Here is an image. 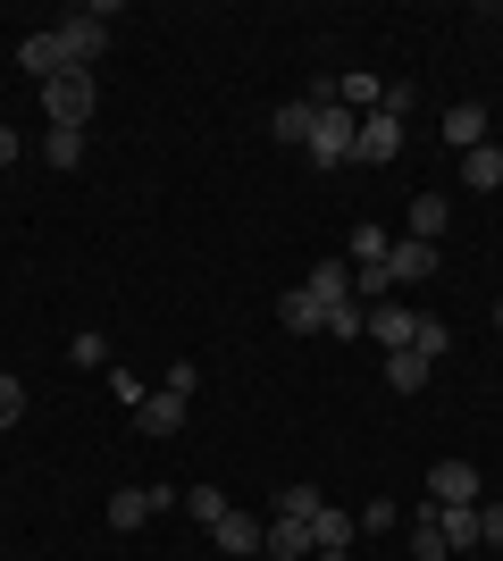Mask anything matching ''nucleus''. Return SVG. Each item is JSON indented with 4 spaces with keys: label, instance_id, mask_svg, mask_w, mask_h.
I'll return each mask as SVG.
<instances>
[{
    "label": "nucleus",
    "instance_id": "1",
    "mask_svg": "<svg viewBox=\"0 0 503 561\" xmlns=\"http://www.w3.org/2000/svg\"><path fill=\"white\" fill-rule=\"evenodd\" d=\"M93 68H68V76H50L43 84V117L50 126H76V135H84V117H93Z\"/></svg>",
    "mask_w": 503,
    "mask_h": 561
},
{
    "label": "nucleus",
    "instance_id": "2",
    "mask_svg": "<svg viewBox=\"0 0 503 561\" xmlns=\"http://www.w3.org/2000/svg\"><path fill=\"white\" fill-rule=\"evenodd\" d=\"M353 135H361V117L344 110V101H319V126H311V160H319V168H353Z\"/></svg>",
    "mask_w": 503,
    "mask_h": 561
},
{
    "label": "nucleus",
    "instance_id": "3",
    "mask_svg": "<svg viewBox=\"0 0 503 561\" xmlns=\"http://www.w3.org/2000/svg\"><path fill=\"white\" fill-rule=\"evenodd\" d=\"M110 18H118V9H68V18H59V34H68V50H76V68H93L101 50H110Z\"/></svg>",
    "mask_w": 503,
    "mask_h": 561
},
{
    "label": "nucleus",
    "instance_id": "4",
    "mask_svg": "<svg viewBox=\"0 0 503 561\" xmlns=\"http://www.w3.org/2000/svg\"><path fill=\"white\" fill-rule=\"evenodd\" d=\"M18 68L34 76V84H50V76H68V68H76L68 34H59V25H50V34H25V43H18Z\"/></svg>",
    "mask_w": 503,
    "mask_h": 561
},
{
    "label": "nucleus",
    "instance_id": "5",
    "mask_svg": "<svg viewBox=\"0 0 503 561\" xmlns=\"http://www.w3.org/2000/svg\"><path fill=\"white\" fill-rule=\"evenodd\" d=\"M168 503H185V486H126V494H110V528H144L151 512H168Z\"/></svg>",
    "mask_w": 503,
    "mask_h": 561
},
{
    "label": "nucleus",
    "instance_id": "6",
    "mask_svg": "<svg viewBox=\"0 0 503 561\" xmlns=\"http://www.w3.org/2000/svg\"><path fill=\"white\" fill-rule=\"evenodd\" d=\"M353 160H403V117H386V110H369L361 117V135H353Z\"/></svg>",
    "mask_w": 503,
    "mask_h": 561
},
{
    "label": "nucleus",
    "instance_id": "7",
    "mask_svg": "<svg viewBox=\"0 0 503 561\" xmlns=\"http://www.w3.org/2000/svg\"><path fill=\"white\" fill-rule=\"evenodd\" d=\"M386 277H395V285H428V277H436V243H420V234H395Z\"/></svg>",
    "mask_w": 503,
    "mask_h": 561
},
{
    "label": "nucleus",
    "instance_id": "8",
    "mask_svg": "<svg viewBox=\"0 0 503 561\" xmlns=\"http://www.w3.org/2000/svg\"><path fill=\"white\" fill-rule=\"evenodd\" d=\"M185 402H193V394L160 386V394H144V402H135V427H144V436H176V427H185Z\"/></svg>",
    "mask_w": 503,
    "mask_h": 561
},
{
    "label": "nucleus",
    "instance_id": "9",
    "mask_svg": "<svg viewBox=\"0 0 503 561\" xmlns=\"http://www.w3.org/2000/svg\"><path fill=\"white\" fill-rule=\"evenodd\" d=\"M277 328L286 335H319L328 328V302H319L311 285H294V294H277Z\"/></svg>",
    "mask_w": 503,
    "mask_h": 561
},
{
    "label": "nucleus",
    "instance_id": "10",
    "mask_svg": "<svg viewBox=\"0 0 503 561\" xmlns=\"http://www.w3.org/2000/svg\"><path fill=\"white\" fill-rule=\"evenodd\" d=\"M479 469H470V461H436L428 469V503H479Z\"/></svg>",
    "mask_w": 503,
    "mask_h": 561
},
{
    "label": "nucleus",
    "instance_id": "11",
    "mask_svg": "<svg viewBox=\"0 0 503 561\" xmlns=\"http://www.w3.org/2000/svg\"><path fill=\"white\" fill-rule=\"evenodd\" d=\"M487 135H495V126H487L479 101H454V110H445V151H479Z\"/></svg>",
    "mask_w": 503,
    "mask_h": 561
},
{
    "label": "nucleus",
    "instance_id": "12",
    "mask_svg": "<svg viewBox=\"0 0 503 561\" xmlns=\"http://www.w3.org/2000/svg\"><path fill=\"white\" fill-rule=\"evenodd\" d=\"M436 528H445V545L461 553H479V503H436Z\"/></svg>",
    "mask_w": 503,
    "mask_h": 561
},
{
    "label": "nucleus",
    "instance_id": "13",
    "mask_svg": "<svg viewBox=\"0 0 503 561\" xmlns=\"http://www.w3.org/2000/svg\"><path fill=\"white\" fill-rule=\"evenodd\" d=\"M261 553H277V561H311V519H268V528H261Z\"/></svg>",
    "mask_w": 503,
    "mask_h": 561
},
{
    "label": "nucleus",
    "instance_id": "14",
    "mask_svg": "<svg viewBox=\"0 0 503 561\" xmlns=\"http://www.w3.org/2000/svg\"><path fill=\"white\" fill-rule=\"evenodd\" d=\"M411 328H420V310H403V302H378V310H369V335H378L386 352H411Z\"/></svg>",
    "mask_w": 503,
    "mask_h": 561
},
{
    "label": "nucleus",
    "instance_id": "15",
    "mask_svg": "<svg viewBox=\"0 0 503 561\" xmlns=\"http://www.w3.org/2000/svg\"><path fill=\"white\" fill-rule=\"evenodd\" d=\"M353 537H361V519H353V512H335V503L311 519V553H353Z\"/></svg>",
    "mask_w": 503,
    "mask_h": 561
},
{
    "label": "nucleus",
    "instance_id": "16",
    "mask_svg": "<svg viewBox=\"0 0 503 561\" xmlns=\"http://www.w3.org/2000/svg\"><path fill=\"white\" fill-rule=\"evenodd\" d=\"M311 126H319V101H286V110L268 117V135L294 142V151H311Z\"/></svg>",
    "mask_w": 503,
    "mask_h": 561
},
{
    "label": "nucleus",
    "instance_id": "17",
    "mask_svg": "<svg viewBox=\"0 0 503 561\" xmlns=\"http://www.w3.org/2000/svg\"><path fill=\"white\" fill-rule=\"evenodd\" d=\"M210 537H218V553H261V519H252V512H227Z\"/></svg>",
    "mask_w": 503,
    "mask_h": 561
},
{
    "label": "nucleus",
    "instance_id": "18",
    "mask_svg": "<svg viewBox=\"0 0 503 561\" xmlns=\"http://www.w3.org/2000/svg\"><path fill=\"white\" fill-rule=\"evenodd\" d=\"M461 185H470V193H495V185H503V160H495V142L461 151Z\"/></svg>",
    "mask_w": 503,
    "mask_h": 561
},
{
    "label": "nucleus",
    "instance_id": "19",
    "mask_svg": "<svg viewBox=\"0 0 503 561\" xmlns=\"http://www.w3.org/2000/svg\"><path fill=\"white\" fill-rule=\"evenodd\" d=\"M411 561H454V545H445V528H436V503L411 519Z\"/></svg>",
    "mask_w": 503,
    "mask_h": 561
},
{
    "label": "nucleus",
    "instance_id": "20",
    "mask_svg": "<svg viewBox=\"0 0 503 561\" xmlns=\"http://www.w3.org/2000/svg\"><path fill=\"white\" fill-rule=\"evenodd\" d=\"M319 335H335V344L369 335V302H353V294H344V302H328V328H319Z\"/></svg>",
    "mask_w": 503,
    "mask_h": 561
},
{
    "label": "nucleus",
    "instance_id": "21",
    "mask_svg": "<svg viewBox=\"0 0 503 561\" xmlns=\"http://www.w3.org/2000/svg\"><path fill=\"white\" fill-rule=\"evenodd\" d=\"M344 252H353V268H386L395 234H386V227H353V243H344Z\"/></svg>",
    "mask_w": 503,
    "mask_h": 561
},
{
    "label": "nucleus",
    "instance_id": "22",
    "mask_svg": "<svg viewBox=\"0 0 503 561\" xmlns=\"http://www.w3.org/2000/svg\"><path fill=\"white\" fill-rule=\"evenodd\" d=\"M386 386H395V394H420V386H428V360H420V352H386Z\"/></svg>",
    "mask_w": 503,
    "mask_h": 561
},
{
    "label": "nucleus",
    "instance_id": "23",
    "mask_svg": "<svg viewBox=\"0 0 503 561\" xmlns=\"http://www.w3.org/2000/svg\"><path fill=\"white\" fill-rule=\"evenodd\" d=\"M311 294H319V302H344V294H353V260H319V268H311Z\"/></svg>",
    "mask_w": 503,
    "mask_h": 561
},
{
    "label": "nucleus",
    "instance_id": "24",
    "mask_svg": "<svg viewBox=\"0 0 503 561\" xmlns=\"http://www.w3.org/2000/svg\"><path fill=\"white\" fill-rule=\"evenodd\" d=\"M445 193H420V202H411V234H420V243H436V234H445Z\"/></svg>",
    "mask_w": 503,
    "mask_h": 561
},
{
    "label": "nucleus",
    "instance_id": "25",
    "mask_svg": "<svg viewBox=\"0 0 503 561\" xmlns=\"http://www.w3.org/2000/svg\"><path fill=\"white\" fill-rule=\"evenodd\" d=\"M43 160L50 168H84V135H76V126H50V135H43Z\"/></svg>",
    "mask_w": 503,
    "mask_h": 561
},
{
    "label": "nucleus",
    "instance_id": "26",
    "mask_svg": "<svg viewBox=\"0 0 503 561\" xmlns=\"http://www.w3.org/2000/svg\"><path fill=\"white\" fill-rule=\"evenodd\" d=\"M319 512H328L319 486H277V519H319Z\"/></svg>",
    "mask_w": 503,
    "mask_h": 561
},
{
    "label": "nucleus",
    "instance_id": "27",
    "mask_svg": "<svg viewBox=\"0 0 503 561\" xmlns=\"http://www.w3.org/2000/svg\"><path fill=\"white\" fill-rule=\"evenodd\" d=\"M411 352H420V360H436V352H454V328H445V319H428V310H420V328H411Z\"/></svg>",
    "mask_w": 503,
    "mask_h": 561
},
{
    "label": "nucleus",
    "instance_id": "28",
    "mask_svg": "<svg viewBox=\"0 0 503 561\" xmlns=\"http://www.w3.org/2000/svg\"><path fill=\"white\" fill-rule=\"evenodd\" d=\"M185 512L202 519V528H218V519L236 512V503H227V494H218V486H185Z\"/></svg>",
    "mask_w": 503,
    "mask_h": 561
},
{
    "label": "nucleus",
    "instance_id": "29",
    "mask_svg": "<svg viewBox=\"0 0 503 561\" xmlns=\"http://www.w3.org/2000/svg\"><path fill=\"white\" fill-rule=\"evenodd\" d=\"M68 360H76V369H110V344H101V335L84 328V335H76V344H68Z\"/></svg>",
    "mask_w": 503,
    "mask_h": 561
},
{
    "label": "nucleus",
    "instance_id": "30",
    "mask_svg": "<svg viewBox=\"0 0 503 561\" xmlns=\"http://www.w3.org/2000/svg\"><path fill=\"white\" fill-rule=\"evenodd\" d=\"M479 553H503V503H479Z\"/></svg>",
    "mask_w": 503,
    "mask_h": 561
},
{
    "label": "nucleus",
    "instance_id": "31",
    "mask_svg": "<svg viewBox=\"0 0 503 561\" xmlns=\"http://www.w3.org/2000/svg\"><path fill=\"white\" fill-rule=\"evenodd\" d=\"M25 420V386L18 377H0V427H18Z\"/></svg>",
    "mask_w": 503,
    "mask_h": 561
},
{
    "label": "nucleus",
    "instance_id": "32",
    "mask_svg": "<svg viewBox=\"0 0 503 561\" xmlns=\"http://www.w3.org/2000/svg\"><path fill=\"white\" fill-rule=\"evenodd\" d=\"M353 519H361V528H378V537H386V528H395V519H403V512H395V503H386V494H378V503H361Z\"/></svg>",
    "mask_w": 503,
    "mask_h": 561
},
{
    "label": "nucleus",
    "instance_id": "33",
    "mask_svg": "<svg viewBox=\"0 0 503 561\" xmlns=\"http://www.w3.org/2000/svg\"><path fill=\"white\" fill-rule=\"evenodd\" d=\"M378 110H386V117H411V110H420V93H411V84H386Z\"/></svg>",
    "mask_w": 503,
    "mask_h": 561
},
{
    "label": "nucleus",
    "instance_id": "34",
    "mask_svg": "<svg viewBox=\"0 0 503 561\" xmlns=\"http://www.w3.org/2000/svg\"><path fill=\"white\" fill-rule=\"evenodd\" d=\"M18 160V135H9V117H0V168Z\"/></svg>",
    "mask_w": 503,
    "mask_h": 561
},
{
    "label": "nucleus",
    "instance_id": "35",
    "mask_svg": "<svg viewBox=\"0 0 503 561\" xmlns=\"http://www.w3.org/2000/svg\"><path fill=\"white\" fill-rule=\"evenodd\" d=\"M311 561H353V553H311Z\"/></svg>",
    "mask_w": 503,
    "mask_h": 561
},
{
    "label": "nucleus",
    "instance_id": "36",
    "mask_svg": "<svg viewBox=\"0 0 503 561\" xmlns=\"http://www.w3.org/2000/svg\"><path fill=\"white\" fill-rule=\"evenodd\" d=\"M487 142H495V160H503V135H487Z\"/></svg>",
    "mask_w": 503,
    "mask_h": 561
},
{
    "label": "nucleus",
    "instance_id": "37",
    "mask_svg": "<svg viewBox=\"0 0 503 561\" xmlns=\"http://www.w3.org/2000/svg\"><path fill=\"white\" fill-rule=\"evenodd\" d=\"M495 328H503V302H495Z\"/></svg>",
    "mask_w": 503,
    "mask_h": 561
},
{
    "label": "nucleus",
    "instance_id": "38",
    "mask_svg": "<svg viewBox=\"0 0 503 561\" xmlns=\"http://www.w3.org/2000/svg\"><path fill=\"white\" fill-rule=\"evenodd\" d=\"M461 561H479V553H461Z\"/></svg>",
    "mask_w": 503,
    "mask_h": 561
}]
</instances>
